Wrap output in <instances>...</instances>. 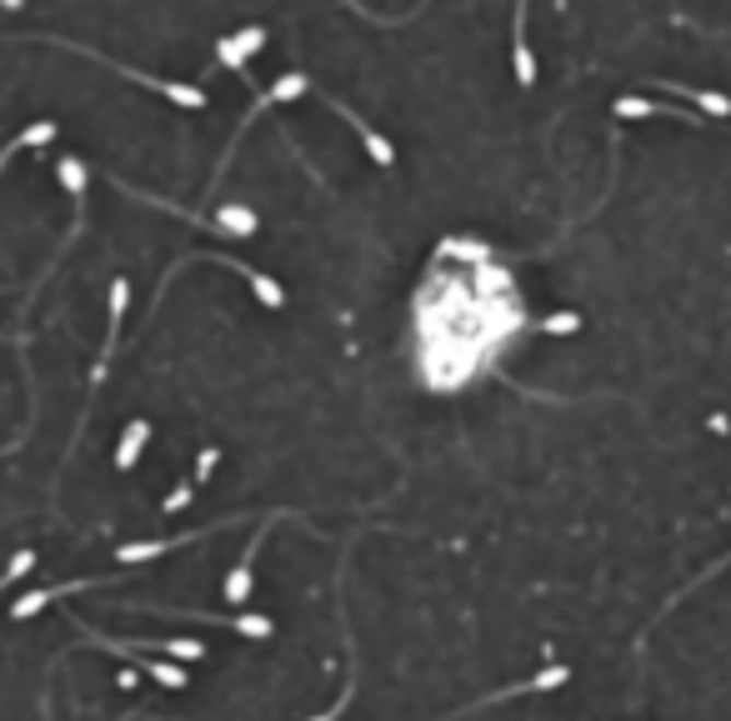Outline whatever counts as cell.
Returning a JSON list of instances; mask_svg holds the SVG:
<instances>
[{
  "label": "cell",
  "instance_id": "obj_1",
  "mask_svg": "<svg viewBox=\"0 0 731 721\" xmlns=\"http://www.w3.org/2000/svg\"><path fill=\"white\" fill-rule=\"evenodd\" d=\"M40 40H56V46H71V50H81V56H91V60H106V66H116L111 56H101V50H91V46H76V40H60V36H40ZM126 81H136V85H146V91H161L165 101H176V106H190V111H206V91L201 85H181V81H161V75H146V71H136V66H116Z\"/></svg>",
  "mask_w": 731,
  "mask_h": 721
},
{
  "label": "cell",
  "instance_id": "obj_2",
  "mask_svg": "<svg viewBox=\"0 0 731 721\" xmlns=\"http://www.w3.org/2000/svg\"><path fill=\"white\" fill-rule=\"evenodd\" d=\"M306 91H311V75H306V71H291V75H281V81H276L271 91H260V95H256V106H251L246 116L236 120V141H241V136H246V126H251V120L260 116V111H271V106H286V101H295V95H306ZM236 141L225 146V161H231V155H236Z\"/></svg>",
  "mask_w": 731,
  "mask_h": 721
},
{
  "label": "cell",
  "instance_id": "obj_3",
  "mask_svg": "<svg viewBox=\"0 0 731 721\" xmlns=\"http://www.w3.org/2000/svg\"><path fill=\"white\" fill-rule=\"evenodd\" d=\"M260 46H266V25H246V31H231V36L216 40V60H221V66H231L241 81H251V75H246V60L256 56Z\"/></svg>",
  "mask_w": 731,
  "mask_h": 721
},
{
  "label": "cell",
  "instance_id": "obj_4",
  "mask_svg": "<svg viewBox=\"0 0 731 721\" xmlns=\"http://www.w3.org/2000/svg\"><path fill=\"white\" fill-rule=\"evenodd\" d=\"M330 111H336V116H341L346 126H351L356 136H361V146H366V151H371V161H376V166H391V161H396V151H391V141H386V136H381L376 126H371V120L361 116V111H351V106H346V101H336V95H330Z\"/></svg>",
  "mask_w": 731,
  "mask_h": 721
},
{
  "label": "cell",
  "instance_id": "obj_5",
  "mask_svg": "<svg viewBox=\"0 0 731 721\" xmlns=\"http://www.w3.org/2000/svg\"><path fill=\"white\" fill-rule=\"evenodd\" d=\"M281 516H286V511H271V516L260 521V532L246 542V556H241L236 571L225 577V602H231V606L246 602V596H251V571H256V551H260V542H266V526H271V521H281Z\"/></svg>",
  "mask_w": 731,
  "mask_h": 721
},
{
  "label": "cell",
  "instance_id": "obj_6",
  "mask_svg": "<svg viewBox=\"0 0 731 721\" xmlns=\"http://www.w3.org/2000/svg\"><path fill=\"white\" fill-rule=\"evenodd\" d=\"M511 60H517V85H536V56L526 46V5L511 15Z\"/></svg>",
  "mask_w": 731,
  "mask_h": 721
},
{
  "label": "cell",
  "instance_id": "obj_7",
  "mask_svg": "<svg viewBox=\"0 0 731 721\" xmlns=\"http://www.w3.org/2000/svg\"><path fill=\"white\" fill-rule=\"evenodd\" d=\"M336 621H341V631H346V691L336 697V707L321 711V717H311V721H336L346 707H351V697H356V641H351V616H346V606L336 612Z\"/></svg>",
  "mask_w": 731,
  "mask_h": 721
},
{
  "label": "cell",
  "instance_id": "obj_8",
  "mask_svg": "<svg viewBox=\"0 0 731 721\" xmlns=\"http://www.w3.org/2000/svg\"><path fill=\"white\" fill-rule=\"evenodd\" d=\"M612 116L631 120V116H661V120H701L696 111H676V106H657V101H641V95H622L612 106Z\"/></svg>",
  "mask_w": 731,
  "mask_h": 721
},
{
  "label": "cell",
  "instance_id": "obj_9",
  "mask_svg": "<svg viewBox=\"0 0 731 721\" xmlns=\"http://www.w3.org/2000/svg\"><path fill=\"white\" fill-rule=\"evenodd\" d=\"M657 91H672V95H686L696 111H707V116H731V101L721 91H696V85H682V81H651Z\"/></svg>",
  "mask_w": 731,
  "mask_h": 721
},
{
  "label": "cell",
  "instance_id": "obj_10",
  "mask_svg": "<svg viewBox=\"0 0 731 721\" xmlns=\"http://www.w3.org/2000/svg\"><path fill=\"white\" fill-rule=\"evenodd\" d=\"M146 437H151V421H136L120 431V441H116V472H130V466L141 462V451H146Z\"/></svg>",
  "mask_w": 731,
  "mask_h": 721
},
{
  "label": "cell",
  "instance_id": "obj_11",
  "mask_svg": "<svg viewBox=\"0 0 731 721\" xmlns=\"http://www.w3.org/2000/svg\"><path fill=\"white\" fill-rule=\"evenodd\" d=\"M126 301H130V281H126V276H116V281H111V346H106V361L116 356V332H120V321H126ZM106 361H101L95 381L106 376Z\"/></svg>",
  "mask_w": 731,
  "mask_h": 721
},
{
  "label": "cell",
  "instance_id": "obj_12",
  "mask_svg": "<svg viewBox=\"0 0 731 721\" xmlns=\"http://www.w3.org/2000/svg\"><path fill=\"white\" fill-rule=\"evenodd\" d=\"M76 586H95V581H71V586H50V592H25L21 602H11V621H25V616H36L40 606H50L56 596L76 592Z\"/></svg>",
  "mask_w": 731,
  "mask_h": 721
},
{
  "label": "cell",
  "instance_id": "obj_13",
  "mask_svg": "<svg viewBox=\"0 0 731 721\" xmlns=\"http://www.w3.org/2000/svg\"><path fill=\"white\" fill-rule=\"evenodd\" d=\"M216 260H221V266H231V271H241V276H246V281H251V291H256V296L266 301V306H281V301H286V291L271 281V276L251 271V266H236V260H231V256H216Z\"/></svg>",
  "mask_w": 731,
  "mask_h": 721
},
{
  "label": "cell",
  "instance_id": "obj_14",
  "mask_svg": "<svg viewBox=\"0 0 731 721\" xmlns=\"http://www.w3.org/2000/svg\"><path fill=\"white\" fill-rule=\"evenodd\" d=\"M216 225H221V236H251V231H256V211L231 201V206L216 211Z\"/></svg>",
  "mask_w": 731,
  "mask_h": 721
},
{
  "label": "cell",
  "instance_id": "obj_15",
  "mask_svg": "<svg viewBox=\"0 0 731 721\" xmlns=\"http://www.w3.org/2000/svg\"><path fill=\"white\" fill-rule=\"evenodd\" d=\"M161 656H165V662H201V656H206V641L165 637V641H161Z\"/></svg>",
  "mask_w": 731,
  "mask_h": 721
},
{
  "label": "cell",
  "instance_id": "obj_16",
  "mask_svg": "<svg viewBox=\"0 0 731 721\" xmlns=\"http://www.w3.org/2000/svg\"><path fill=\"white\" fill-rule=\"evenodd\" d=\"M56 166H60V186L71 190L76 201H85V176H91V171H85V161H76V155H60Z\"/></svg>",
  "mask_w": 731,
  "mask_h": 721
},
{
  "label": "cell",
  "instance_id": "obj_17",
  "mask_svg": "<svg viewBox=\"0 0 731 721\" xmlns=\"http://www.w3.org/2000/svg\"><path fill=\"white\" fill-rule=\"evenodd\" d=\"M542 332H552V336H571V332H581V316H577V311H561V316L542 321Z\"/></svg>",
  "mask_w": 731,
  "mask_h": 721
},
{
  "label": "cell",
  "instance_id": "obj_18",
  "mask_svg": "<svg viewBox=\"0 0 731 721\" xmlns=\"http://www.w3.org/2000/svg\"><path fill=\"white\" fill-rule=\"evenodd\" d=\"M721 567H731V551H727V556H721V561H711V567H707V571H701V577H696V581H692V586H686V592H696V586H701V581H711V577H717V571H721ZM686 592H676V596H672V602H666V612H672V606H676V602H682V596H686Z\"/></svg>",
  "mask_w": 731,
  "mask_h": 721
},
{
  "label": "cell",
  "instance_id": "obj_19",
  "mask_svg": "<svg viewBox=\"0 0 731 721\" xmlns=\"http://www.w3.org/2000/svg\"><path fill=\"white\" fill-rule=\"evenodd\" d=\"M190 491H196V481H190V476H186V481H181L176 491H171V497L161 501V511H165V516H171V511H181V507H186V501H190Z\"/></svg>",
  "mask_w": 731,
  "mask_h": 721
}]
</instances>
